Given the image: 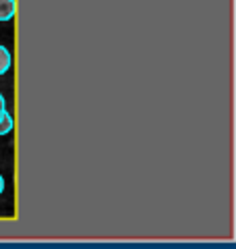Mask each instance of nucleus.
<instances>
[{"instance_id":"nucleus-1","label":"nucleus","mask_w":236,"mask_h":249,"mask_svg":"<svg viewBox=\"0 0 236 249\" xmlns=\"http://www.w3.org/2000/svg\"><path fill=\"white\" fill-rule=\"evenodd\" d=\"M15 17V0H0V23Z\"/></svg>"},{"instance_id":"nucleus-2","label":"nucleus","mask_w":236,"mask_h":249,"mask_svg":"<svg viewBox=\"0 0 236 249\" xmlns=\"http://www.w3.org/2000/svg\"><path fill=\"white\" fill-rule=\"evenodd\" d=\"M13 65V56H11V52L4 48V46H0V75H4L6 71L11 69Z\"/></svg>"},{"instance_id":"nucleus-3","label":"nucleus","mask_w":236,"mask_h":249,"mask_svg":"<svg viewBox=\"0 0 236 249\" xmlns=\"http://www.w3.org/2000/svg\"><path fill=\"white\" fill-rule=\"evenodd\" d=\"M13 124H15V123H13V116L4 110V114L0 116V137L6 135V133H11V131H13Z\"/></svg>"},{"instance_id":"nucleus-4","label":"nucleus","mask_w":236,"mask_h":249,"mask_svg":"<svg viewBox=\"0 0 236 249\" xmlns=\"http://www.w3.org/2000/svg\"><path fill=\"white\" fill-rule=\"evenodd\" d=\"M4 110H6V102H4V96L0 93V116L4 114Z\"/></svg>"},{"instance_id":"nucleus-5","label":"nucleus","mask_w":236,"mask_h":249,"mask_svg":"<svg viewBox=\"0 0 236 249\" xmlns=\"http://www.w3.org/2000/svg\"><path fill=\"white\" fill-rule=\"evenodd\" d=\"M4 193V178H2V175H0V196Z\"/></svg>"}]
</instances>
